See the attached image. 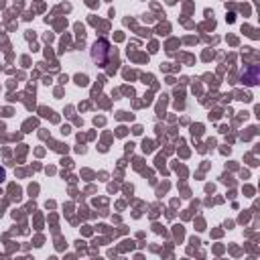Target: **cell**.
<instances>
[{
    "label": "cell",
    "mask_w": 260,
    "mask_h": 260,
    "mask_svg": "<svg viewBox=\"0 0 260 260\" xmlns=\"http://www.w3.org/2000/svg\"><path fill=\"white\" fill-rule=\"evenodd\" d=\"M108 55H110V45H108V41H104V39L96 41L94 47H91V59H94L96 63L104 65L106 59H108Z\"/></svg>",
    "instance_id": "cell-1"
},
{
    "label": "cell",
    "mask_w": 260,
    "mask_h": 260,
    "mask_svg": "<svg viewBox=\"0 0 260 260\" xmlns=\"http://www.w3.org/2000/svg\"><path fill=\"white\" fill-rule=\"evenodd\" d=\"M4 177H6V171L2 169V167H0V183H2V181H4Z\"/></svg>",
    "instance_id": "cell-3"
},
{
    "label": "cell",
    "mask_w": 260,
    "mask_h": 260,
    "mask_svg": "<svg viewBox=\"0 0 260 260\" xmlns=\"http://www.w3.org/2000/svg\"><path fill=\"white\" fill-rule=\"evenodd\" d=\"M244 82H246L248 86H256L258 84V67L256 65H252V67H248L246 71H244Z\"/></svg>",
    "instance_id": "cell-2"
}]
</instances>
